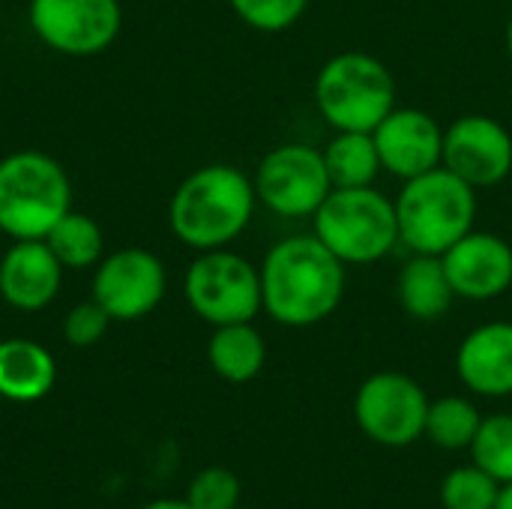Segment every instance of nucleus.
I'll return each instance as SVG.
<instances>
[{
    "label": "nucleus",
    "instance_id": "obj_1",
    "mask_svg": "<svg viewBox=\"0 0 512 509\" xmlns=\"http://www.w3.org/2000/svg\"><path fill=\"white\" fill-rule=\"evenodd\" d=\"M258 270L264 312L282 327H315L345 297V264L315 234L279 240Z\"/></svg>",
    "mask_w": 512,
    "mask_h": 509
},
{
    "label": "nucleus",
    "instance_id": "obj_2",
    "mask_svg": "<svg viewBox=\"0 0 512 509\" xmlns=\"http://www.w3.org/2000/svg\"><path fill=\"white\" fill-rule=\"evenodd\" d=\"M255 183L234 165L216 162L192 171L171 195L168 222L180 243L195 252L225 249L252 222Z\"/></svg>",
    "mask_w": 512,
    "mask_h": 509
},
{
    "label": "nucleus",
    "instance_id": "obj_3",
    "mask_svg": "<svg viewBox=\"0 0 512 509\" xmlns=\"http://www.w3.org/2000/svg\"><path fill=\"white\" fill-rule=\"evenodd\" d=\"M393 204L399 243L417 255H444L477 222V189L444 165L405 180Z\"/></svg>",
    "mask_w": 512,
    "mask_h": 509
},
{
    "label": "nucleus",
    "instance_id": "obj_4",
    "mask_svg": "<svg viewBox=\"0 0 512 509\" xmlns=\"http://www.w3.org/2000/svg\"><path fill=\"white\" fill-rule=\"evenodd\" d=\"M72 210V183L57 159L18 150L0 159V231L12 240H45Z\"/></svg>",
    "mask_w": 512,
    "mask_h": 509
},
{
    "label": "nucleus",
    "instance_id": "obj_5",
    "mask_svg": "<svg viewBox=\"0 0 512 509\" xmlns=\"http://www.w3.org/2000/svg\"><path fill=\"white\" fill-rule=\"evenodd\" d=\"M315 105L336 132H372L396 108V78L372 54L342 51L318 69Z\"/></svg>",
    "mask_w": 512,
    "mask_h": 509
},
{
    "label": "nucleus",
    "instance_id": "obj_6",
    "mask_svg": "<svg viewBox=\"0 0 512 509\" xmlns=\"http://www.w3.org/2000/svg\"><path fill=\"white\" fill-rule=\"evenodd\" d=\"M315 237L348 267L375 264L399 243L396 204L375 186L333 189L312 216Z\"/></svg>",
    "mask_w": 512,
    "mask_h": 509
},
{
    "label": "nucleus",
    "instance_id": "obj_7",
    "mask_svg": "<svg viewBox=\"0 0 512 509\" xmlns=\"http://www.w3.org/2000/svg\"><path fill=\"white\" fill-rule=\"evenodd\" d=\"M183 294L189 309L213 327L252 321L264 309L261 270L228 246L201 252L189 264Z\"/></svg>",
    "mask_w": 512,
    "mask_h": 509
},
{
    "label": "nucleus",
    "instance_id": "obj_8",
    "mask_svg": "<svg viewBox=\"0 0 512 509\" xmlns=\"http://www.w3.org/2000/svg\"><path fill=\"white\" fill-rule=\"evenodd\" d=\"M252 183L258 201L285 219L315 216V210L333 192L324 153L309 144H282L270 150L261 159Z\"/></svg>",
    "mask_w": 512,
    "mask_h": 509
},
{
    "label": "nucleus",
    "instance_id": "obj_9",
    "mask_svg": "<svg viewBox=\"0 0 512 509\" xmlns=\"http://www.w3.org/2000/svg\"><path fill=\"white\" fill-rule=\"evenodd\" d=\"M429 396L402 372L366 378L354 396V420L366 438L381 447H408L426 435Z\"/></svg>",
    "mask_w": 512,
    "mask_h": 509
},
{
    "label": "nucleus",
    "instance_id": "obj_10",
    "mask_svg": "<svg viewBox=\"0 0 512 509\" xmlns=\"http://www.w3.org/2000/svg\"><path fill=\"white\" fill-rule=\"evenodd\" d=\"M30 30L42 45L66 57H93L120 33V0H30Z\"/></svg>",
    "mask_w": 512,
    "mask_h": 509
},
{
    "label": "nucleus",
    "instance_id": "obj_11",
    "mask_svg": "<svg viewBox=\"0 0 512 509\" xmlns=\"http://www.w3.org/2000/svg\"><path fill=\"white\" fill-rule=\"evenodd\" d=\"M165 288V264L138 246L117 249L114 255L102 258L93 273V300L111 315V321L147 318L165 300Z\"/></svg>",
    "mask_w": 512,
    "mask_h": 509
},
{
    "label": "nucleus",
    "instance_id": "obj_12",
    "mask_svg": "<svg viewBox=\"0 0 512 509\" xmlns=\"http://www.w3.org/2000/svg\"><path fill=\"white\" fill-rule=\"evenodd\" d=\"M441 165L474 189H489L512 174V132L489 114H465L444 129Z\"/></svg>",
    "mask_w": 512,
    "mask_h": 509
},
{
    "label": "nucleus",
    "instance_id": "obj_13",
    "mask_svg": "<svg viewBox=\"0 0 512 509\" xmlns=\"http://www.w3.org/2000/svg\"><path fill=\"white\" fill-rule=\"evenodd\" d=\"M384 171L399 180L420 177L441 165L444 159V129L441 123L420 108H393L372 129Z\"/></svg>",
    "mask_w": 512,
    "mask_h": 509
},
{
    "label": "nucleus",
    "instance_id": "obj_14",
    "mask_svg": "<svg viewBox=\"0 0 512 509\" xmlns=\"http://www.w3.org/2000/svg\"><path fill=\"white\" fill-rule=\"evenodd\" d=\"M444 270L456 297L486 303L512 288V246L489 231H468L444 255Z\"/></svg>",
    "mask_w": 512,
    "mask_h": 509
},
{
    "label": "nucleus",
    "instance_id": "obj_15",
    "mask_svg": "<svg viewBox=\"0 0 512 509\" xmlns=\"http://www.w3.org/2000/svg\"><path fill=\"white\" fill-rule=\"evenodd\" d=\"M63 264L45 240H12L0 258V297L18 312H39L54 303Z\"/></svg>",
    "mask_w": 512,
    "mask_h": 509
},
{
    "label": "nucleus",
    "instance_id": "obj_16",
    "mask_svg": "<svg viewBox=\"0 0 512 509\" xmlns=\"http://www.w3.org/2000/svg\"><path fill=\"white\" fill-rule=\"evenodd\" d=\"M456 375L477 396H512V321L474 327L456 351Z\"/></svg>",
    "mask_w": 512,
    "mask_h": 509
},
{
    "label": "nucleus",
    "instance_id": "obj_17",
    "mask_svg": "<svg viewBox=\"0 0 512 509\" xmlns=\"http://www.w3.org/2000/svg\"><path fill=\"white\" fill-rule=\"evenodd\" d=\"M396 294H399V306L414 321H438L450 312L456 300L441 255H417V252L402 264Z\"/></svg>",
    "mask_w": 512,
    "mask_h": 509
},
{
    "label": "nucleus",
    "instance_id": "obj_18",
    "mask_svg": "<svg viewBox=\"0 0 512 509\" xmlns=\"http://www.w3.org/2000/svg\"><path fill=\"white\" fill-rule=\"evenodd\" d=\"M57 378L54 357L30 339L0 342V396L9 402H36L51 393Z\"/></svg>",
    "mask_w": 512,
    "mask_h": 509
},
{
    "label": "nucleus",
    "instance_id": "obj_19",
    "mask_svg": "<svg viewBox=\"0 0 512 509\" xmlns=\"http://www.w3.org/2000/svg\"><path fill=\"white\" fill-rule=\"evenodd\" d=\"M207 360L222 381L246 384L261 375L267 363V345L264 336L252 327V321L225 324L213 330L207 345Z\"/></svg>",
    "mask_w": 512,
    "mask_h": 509
},
{
    "label": "nucleus",
    "instance_id": "obj_20",
    "mask_svg": "<svg viewBox=\"0 0 512 509\" xmlns=\"http://www.w3.org/2000/svg\"><path fill=\"white\" fill-rule=\"evenodd\" d=\"M321 153L333 189L375 186L378 174L384 171L372 132H336Z\"/></svg>",
    "mask_w": 512,
    "mask_h": 509
},
{
    "label": "nucleus",
    "instance_id": "obj_21",
    "mask_svg": "<svg viewBox=\"0 0 512 509\" xmlns=\"http://www.w3.org/2000/svg\"><path fill=\"white\" fill-rule=\"evenodd\" d=\"M48 249L63 264V270H87L102 261V231L99 225L78 210H69L48 234Z\"/></svg>",
    "mask_w": 512,
    "mask_h": 509
},
{
    "label": "nucleus",
    "instance_id": "obj_22",
    "mask_svg": "<svg viewBox=\"0 0 512 509\" xmlns=\"http://www.w3.org/2000/svg\"><path fill=\"white\" fill-rule=\"evenodd\" d=\"M480 423H483V417L474 408V402H468L462 396H444L438 402H429L426 438L444 450H465V447L471 450Z\"/></svg>",
    "mask_w": 512,
    "mask_h": 509
},
{
    "label": "nucleus",
    "instance_id": "obj_23",
    "mask_svg": "<svg viewBox=\"0 0 512 509\" xmlns=\"http://www.w3.org/2000/svg\"><path fill=\"white\" fill-rule=\"evenodd\" d=\"M474 465L495 477L501 486L512 483V414L483 417L471 444Z\"/></svg>",
    "mask_w": 512,
    "mask_h": 509
},
{
    "label": "nucleus",
    "instance_id": "obj_24",
    "mask_svg": "<svg viewBox=\"0 0 512 509\" xmlns=\"http://www.w3.org/2000/svg\"><path fill=\"white\" fill-rule=\"evenodd\" d=\"M501 483L477 465H465L447 474L441 483V504L447 509H495Z\"/></svg>",
    "mask_w": 512,
    "mask_h": 509
},
{
    "label": "nucleus",
    "instance_id": "obj_25",
    "mask_svg": "<svg viewBox=\"0 0 512 509\" xmlns=\"http://www.w3.org/2000/svg\"><path fill=\"white\" fill-rule=\"evenodd\" d=\"M228 3L243 24L261 33H282L294 27L309 6V0H228Z\"/></svg>",
    "mask_w": 512,
    "mask_h": 509
},
{
    "label": "nucleus",
    "instance_id": "obj_26",
    "mask_svg": "<svg viewBox=\"0 0 512 509\" xmlns=\"http://www.w3.org/2000/svg\"><path fill=\"white\" fill-rule=\"evenodd\" d=\"M186 501L192 509H237L240 480L228 468H204L192 483Z\"/></svg>",
    "mask_w": 512,
    "mask_h": 509
},
{
    "label": "nucleus",
    "instance_id": "obj_27",
    "mask_svg": "<svg viewBox=\"0 0 512 509\" xmlns=\"http://www.w3.org/2000/svg\"><path fill=\"white\" fill-rule=\"evenodd\" d=\"M108 324H111V315L96 300H87V303H78L75 309H69V315L63 321V336L75 348H90L108 333Z\"/></svg>",
    "mask_w": 512,
    "mask_h": 509
},
{
    "label": "nucleus",
    "instance_id": "obj_28",
    "mask_svg": "<svg viewBox=\"0 0 512 509\" xmlns=\"http://www.w3.org/2000/svg\"><path fill=\"white\" fill-rule=\"evenodd\" d=\"M144 509H192V504L189 501H153Z\"/></svg>",
    "mask_w": 512,
    "mask_h": 509
},
{
    "label": "nucleus",
    "instance_id": "obj_29",
    "mask_svg": "<svg viewBox=\"0 0 512 509\" xmlns=\"http://www.w3.org/2000/svg\"><path fill=\"white\" fill-rule=\"evenodd\" d=\"M495 509H512V483H504V486H501V495H498Z\"/></svg>",
    "mask_w": 512,
    "mask_h": 509
},
{
    "label": "nucleus",
    "instance_id": "obj_30",
    "mask_svg": "<svg viewBox=\"0 0 512 509\" xmlns=\"http://www.w3.org/2000/svg\"><path fill=\"white\" fill-rule=\"evenodd\" d=\"M507 54H510V60H512V15H510V21H507Z\"/></svg>",
    "mask_w": 512,
    "mask_h": 509
},
{
    "label": "nucleus",
    "instance_id": "obj_31",
    "mask_svg": "<svg viewBox=\"0 0 512 509\" xmlns=\"http://www.w3.org/2000/svg\"><path fill=\"white\" fill-rule=\"evenodd\" d=\"M237 509H240V507H237Z\"/></svg>",
    "mask_w": 512,
    "mask_h": 509
}]
</instances>
